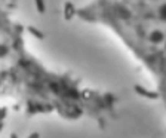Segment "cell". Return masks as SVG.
I'll list each match as a JSON object with an SVG mask.
<instances>
[{
    "instance_id": "1",
    "label": "cell",
    "mask_w": 166,
    "mask_h": 138,
    "mask_svg": "<svg viewBox=\"0 0 166 138\" xmlns=\"http://www.w3.org/2000/svg\"><path fill=\"white\" fill-rule=\"evenodd\" d=\"M36 3H37V6H39V10L43 12V3H42V0H36Z\"/></svg>"
}]
</instances>
